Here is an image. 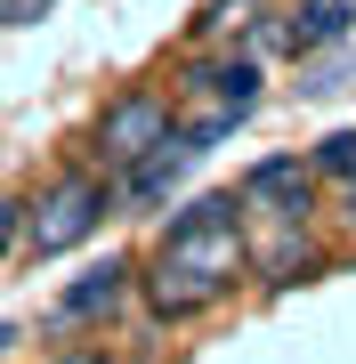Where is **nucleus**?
I'll use <instances>...</instances> for the list:
<instances>
[{"instance_id": "nucleus-1", "label": "nucleus", "mask_w": 356, "mask_h": 364, "mask_svg": "<svg viewBox=\"0 0 356 364\" xmlns=\"http://www.w3.org/2000/svg\"><path fill=\"white\" fill-rule=\"evenodd\" d=\"M162 259L211 275V284H235V275H243V219H235V195H203L195 210H178L171 235H162Z\"/></svg>"}, {"instance_id": "nucleus-2", "label": "nucleus", "mask_w": 356, "mask_h": 364, "mask_svg": "<svg viewBox=\"0 0 356 364\" xmlns=\"http://www.w3.org/2000/svg\"><path fill=\"white\" fill-rule=\"evenodd\" d=\"M97 219H106V186L90 178V170H73V178H57L49 195H41V210L16 235L33 243V259H57V251H73V243H90Z\"/></svg>"}, {"instance_id": "nucleus-3", "label": "nucleus", "mask_w": 356, "mask_h": 364, "mask_svg": "<svg viewBox=\"0 0 356 364\" xmlns=\"http://www.w3.org/2000/svg\"><path fill=\"white\" fill-rule=\"evenodd\" d=\"M154 138H171V97H154V90H130V97H114L106 105V122H97V154L130 170Z\"/></svg>"}, {"instance_id": "nucleus-4", "label": "nucleus", "mask_w": 356, "mask_h": 364, "mask_svg": "<svg viewBox=\"0 0 356 364\" xmlns=\"http://www.w3.org/2000/svg\"><path fill=\"white\" fill-rule=\"evenodd\" d=\"M235 203H243V210H267L276 227H300V219H308V162H300V154H267V162H251Z\"/></svg>"}, {"instance_id": "nucleus-5", "label": "nucleus", "mask_w": 356, "mask_h": 364, "mask_svg": "<svg viewBox=\"0 0 356 364\" xmlns=\"http://www.w3.org/2000/svg\"><path fill=\"white\" fill-rule=\"evenodd\" d=\"M227 284H211V275L178 267V259H154V275H146V299H154V316H203Z\"/></svg>"}, {"instance_id": "nucleus-6", "label": "nucleus", "mask_w": 356, "mask_h": 364, "mask_svg": "<svg viewBox=\"0 0 356 364\" xmlns=\"http://www.w3.org/2000/svg\"><path fill=\"white\" fill-rule=\"evenodd\" d=\"M348 25H356L348 0H300L291 25H276V41L284 49H332V41H348Z\"/></svg>"}, {"instance_id": "nucleus-7", "label": "nucleus", "mask_w": 356, "mask_h": 364, "mask_svg": "<svg viewBox=\"0 0 356 364\" xmlns=\"http://www.w3.org/2000/svg\"><path fill=\"white\" fill-rule=\"evenodd\" d=\"M122 291H130V267H122V259H106V267H90V275H81V284H65V291H57V316H65V324H81V316H106Z\"/></svg>"}, {"instance_id": "nucleus-8", "label": "nucleus", "mask_w": 356, "mask_h": 364, "mask_svg": "<svg viewBox=\"0 0 356 364\" xmlns=\"http://www.w3.org/2000/svg\"><path fill=\"white\" fill-rule=\"evenodd\" d=\"M186 81H195V90H211L227 114H251V105H259V65H251V57H219V65H195Z\"/></svg>"}, {"instance_id": "nucleus-9", "label": "nucleus", "mask_w": 356, "mask_h": 364, "mask_svg": "<svg viewBox=\"0 0 356 364\" xmlns=\"http://www.w3.org/2000/svg\"><path fill=\"white\" fill-rule=\"evenodd\" d=\"M316 170H324V178H356V130L324 138V146H316Z\"/></svg>"}, {"instance_id": "nucleus-10", "label": "nucleus", "mask_w": 356, "mask_h": 364, "mask_svg": "<svg viewBox=\"0 0 356 364\" xmlns=\"http://www.w3.org/2000/svg\"><path fill=\"white\" fill-rule=\"evenodd\" d=\"M251 16H259V0H211V16H203V33H243Z\"/></svg>"}, {"instance_id": "nucleus-11", "label": "nucleus", "mask_w": 356, "mask_h": 364, "mask_svg": "<svg viewBox=\"0 0 356 364\" xmlns=\"http://www.w3.org/2000/svg\"><path fill=\"white\" fill-rule=\"evenodd\" d=\"M41 9H49V0H0V25H33Z\"/></svg>"}, {"instance_id": "nucleus-12", "label": "nucleus", "mask_w": 356, "mask_h": 364, "mask_svg": "<svg viewBox=\"0 0 356 364\" xmlns=\"http://www.w3.org/2000/svg\"><path fill=\"white\" fill-rule=\"evenodd\" d=\"M16 227H25V219H16V203H0V259H9V243H16Z\"/></svg>"}, {"instance_id": "nucleus-13", "label": "nucleus", "mask_w": 356, "mask_h": 364, "mask_svg": "<svg viewBox=\"0 0 356 364\" xmlns=\"http://www.w3.org/2000/svg\"><path fill=\"white\" fill-rule=\"evenodd\" d=\"M57 364H106V356H57Z\"/></svg>"}, {"instance_id": "nucleus-14", "label": "nucleus", "mask_w": 356, "mask_h": 364, "mask_svg": "<svg viewBox=\"0 0 356 364\" xmlns=\"http://www.w3.org/2000/svg\"><path fill=\"white\" fill-rule=\"evenodd\" d=\"M0 348H9V332H0Z\"/></svg>"}]
</instances>
